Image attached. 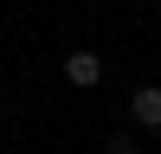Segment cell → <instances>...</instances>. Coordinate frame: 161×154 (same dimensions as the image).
I'll use <instances>...</instances> for the list:
<instances>
[{
    "mask_svg": "<svg viewBox=\"0 0 161 154\" xmlns=\"http://www.w3.org/2000/svg\"><path fill=\"white\" fill-rule=\"evenodd\" d=\"M129 116H136V128H161V90L155 84L129 90Z\"/></svg>",
    "mask_w": 161,
    "mask_h": 154,
    "instance_id": "2",
    "label": "cell"
},
{
    "mask_svg": "<svg viewBox=\"0 0 161 154\" xmlns=\"http://www.w3.org/2000/svg\"><path fill=\"white\" fill-rule=\"evenodd\" d=\"M64 84L71 90H97L103 84V58L97 51H71V58H64Z\"/></svg>",
    "mask_w": 161,
    "mask_h": 154,
    "instance_id": "1",
    "label": "cell"
},
{
    "mask_svg": "<svg viewBox=\"0 0 161 154\" xmlns=\"http://www.w3.org/2000/svg\"><path fill=\"white\" fill-rule=\"evenodd\" d=\"M0 109H7V90H0Z\"/></svg>",
    "mask_w": 161,
    "mask_h": 154,
    "instance_id": "4",
    "label": "cell"
},
{
    "mask_svg": "<svg viewBox=\"0 0 161 154\" xmlns=\"http://www.w3.org/2000/svg\"><path fill=\"white\" fill-rule=\"evenodd\" d=\"M103 154H136V135H110V141H103Z\"/></svg>",
    "mask_w": 161,
    "mask_h": 154,
    "instance_id": "3",
    "label": "cell"
}]
</instances>
